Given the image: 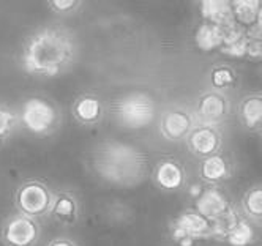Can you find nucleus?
<instances>
[{
	"instance_id": "1",
	"label": "nucleus",
	"mask_w": 262,
	"mask_h": 246,
	"mask_svg": "<svg viewBox=\"0 0 262 246\" xmlns=\"http://www.w3.org/2000/svg\"><path fill=\"white\" fill-rule=\"evenodd\" d=\"M76 33L63 26H45L27 36L21 52V66L27 74L54 78L71 68L78 59Z\"/></svg>"
},
{
	"instance_id": "2",
	"label": "nucleus",
	"mask_w": 262,
	"mask_h": 246,
	"mask_svg": "<svg viewBox=\"0 0 262 246\" xmlns=\"http://www.w3.org/2000/svg\"><path fill=\"white\" fill-rule=\"evenodd\" d=\"M90 166L103 182L131 188L145 180L148 160L139 147L111 139L93 147Z\"/></svg>"
},
{
	"instance_id": "3",
	"label": "nucleus",
	"mask_w": 262,
	"mask_h": 246,
	"mask_svg": "<svg viewBox=\"0 0 262 246\" xmlns=\"http://www.w3.org/2000/svg\"><path fill=\"white\" fill-rule=\"evenodd\" d=\"M19 123L35 136H51L62 125V110L43 97H30L23 103Z\"/></svg>"
},
{
	"instance_id": "4",
	"label": "nucleus",
	"mask_w": 262,
	"mask_h": 246,
	"mask_svg": "<svg viewBox=\"0 0 262 246\" xmlns=\"http://www.w3.org/2000/svg\"><path fill=\"white\" fill-rule=\"evenodd\" d=\"M157 117L155 100L148 93L131 92L123 95L114 104V119L126 129H142Z\"/></svg>"
},
{
	"instance_id": "5",
	"label": "nucleus",
	"mask_w": 262,
	"mask_h": 246,
	"mask_svg": "<svg viewBox=\"0 0 262 246\" xmlns=\"http://www.w3.org/2000/svg\"><path fill=\"white\" fill-rule=\"evenodd\" d=\"M54 191L41 180L29 178L16 188L14 205L17 213L26 215L33 219L48 216L52 205Z\"/></svg>"
},
{
	"instance_id": "6",
	"label": "nucleus",
	"mask_w": 262,
	"mask_h": 246,
	"mask_svg": "<svg viewBox=\"0 0 262 246\" xmlns=\"http://www.w3.org/2000/svg\"><path fill=\"white\" fill-rule=\"evenodd\" d=\"M40 235V221L21 213L8 216L0 229V240L4 246H36Z\"/></svg>"
},
{
	"instance_id": "7",
	"label": "nucleus",
	"mask_w": 262,
	"mask_h": 246,
	"mask_svg": "<svg viewBox=\"0 0 262 246\" xmlns=\"http://www.w3.org/2000/svg\"><path fill=\"white\" fill-rule=\"evenodd\" d=\"M229 116V100L223 92L207 90L198 98L194 119L198 123L220 126Z\"/></svg>"
},
{
	"instance_id": "8",
	"label": "nucleus",
	"mask_w": 262,
	"mask_h": 246,
	"mask_svg": "<svg viewBox=\"0 0 262 246\" xmlns=\"http://www.w3.org/2000/svg\"><path fill=\"white\" fill-rule=\"evenodd\" d=\"M185 144L193 156L204 160L215 153H220L223 147V136L220 128L196 122L193 129L188 132V136L185 138Z\"/></svg>"
},
{
	"instance_id": "9",
	"label": "nucleus",
	"mask_w": 262,
	"mask_h": 246,
	"mask_svg": "<svg viewBox=\"0 0 262 246\" xmlns=\"http://www.w3.org/2000/svg\"><path fill=\"white\" fill-rule=\"evenodd\" d=\"M169 232L172 240L177 243L179 240H209L210 238V222L202 218L193 208H186L180 212L169 226Z\"/></svg>"
},
{
	"instance_id": "10",
	"label": "nucleus",
	"mask_w": 262,
	"mask_h": 246,
	"mask_svg": "<svg viewBox=\"0 0 262 246\" xmlns=\"http://www.w3.org/2000/svg\"><path fill=\"white\" fill-rule=\"evenodd\" d=\"M196 125L194 114H191L188 109L185 107H169L161 114L160 119V135L171 142H179L185 141L188 136V132L193 129Z\"/></svg>"
},
{
	"instance_id": "11",
	"label": "nucleus",
	"mask_w": 262,
	"mask_h": 246,
	"mask_svg": "<svg viewBox=\"0 0 262 246\" xmlns=\"http://www.w3.org/2000/svg\"><path fill=\"white\" fill-rule=\"evenodd\" d=\"M231 205L232 202L229 196L224 193L218 185H207L204 189H201V193L196 196L193 210L210 222L216 216L226 212Z\"/></svg>"
},
{
	"instance_id": "12",
	"label": "nucleus",
	"mask_w": 262,
	"mask_h": 246,
	"mask_svg": "<svg viewBox=\"0 0 262 246\" xmlns=\"http://www.w3.org/2000/svg\"><path fill=\"white\" fill-rule=\"evenodd\" d=\"M48 216L60 226H74L81 216V204L73 191L60 189L55 191Z\"/></svg>"
},
{
	"instance_id": "13",
	"label": "nucleus",
	"mask_w": 262,
	"mask_h": 246,
	"mask_svg": "<svg viewBox=\"0 0 262 246\" xmlns=\"http://www.w3.org/2000/svg\"><path fill=\"white\" fill-rule=\"evenodd\" d=\"M154 182L164 191H180L186 185V170L174 158L161 160L154 170Z\"/></svg>"
},
{
	"instance_id": "14",
	"label": "nucleus",
	"mask_w": 262,
	"mask_h": 246,
	"mask_svg": "<svg viewBox=\"0 0 262 246\" xmlns=\"http://www.w3.org/2000/svg\"><path fill=\"white\" fill-rule=\"evenodd\" d=\"M71 114L78 123L84 126H95L104 117V106L93 93H82L73 101Z\"/></svg>"
},
{
	"instance_id": "15",
	"label": "nucleus",
	"mask_w": 262,
	"mask_h": 246,
	"mask_svg": "<svg viewBox=\"0 0 262 246\" xmlns=\"http://www.w3.org/2000/svg\"><path fill=\"white\" fill-rule=\"evenodd\" d=\"M199 177L207 185H218L223 182H228L232 177V166L226 156L221 153H215L201 160L199 164Z\"/></svg>"
},
{
	"instance_id": "16",
	"label": "nucleus",
	"mask_w": 262,
	"mask_h": 246,
	"mask_svg": "<svg viewBox=\"0 0 262 246\" xmlns=\"http://www.w3.org/2000/svg\"><path fill=\"white\" fill-rule=\"evenodd\" d=\"M238 119L251 132H259L262 126V97L259 92L245 95L238 103Z\"/></svg>"
},
{
	"instance_id": "17",
	"label": "nucleus",
	"mask_w": 262,
	"mask_h": 246,
	"mask_svg": "<svg viewBox=\"0 0 262 246\" xmlns=\"http://www.w3.org/2000/svg\"><path fill=\"white\" fill-rule=\"evenodd\" d=\"M234 21L243 29L262 23V5L259 0H234L231 2Z\"/></svg>"
},
{
	"instance_id": "18",
	"label": "nucleus",
	"mask_w": 262,
	"mask_h": 246,
	"mask_svg": "<svg viewBox=\"0 0 262 246\" xmlns=\"http://www.w3.org/2000/svg\"><path fill=\"white\" fill-rule=\"evenodd\" d=\"M202 21H207L212 24H216L220 27H226L234 21L231 2H224V0H207V2L199 4Z\"/></svg>"
},
{
	"instance_id": "19",
	"label": "nucleus",
	"mask_w": 262,
	"mask_h": 246,
	"mask_svg": "<svg viewBox=\"0 0 262 246\" xmlns=\"http://www.w3.org/2000/svg\"><path fill=\"white\" fill-rule=\"evenodd\" d=\"M194 43L196 48L204 52L220 49V46L223 44V27L202 21L194 32Z\"/></svg>"
},
{
	"instance_id": "20",
	"label": "nucleus",
	"mask_w": 262,
	"mask_h": 246,
	"mask_svg": "<svg viewBox=\"0 0 262 246\" xmlns=\"http://www.w3.org/2000/svg\"><path fill=\"white\" fill-rule=\"evenodd\" d=\"M240 215L248 219L259 222L262 218V189L260 185L250 186L240 199Z\"/></svg>"
},
{
	"instance_id": "21",
	"label": "nucleus",
	"mask_w": 262,
	"mask_h": 246,
	"mask_svg": "<svg viewBox=\"0 0 262 246\" xmlns=\"http://www.w3.org/2000/svg\"><path fill=\"white\" fill-rule=\"evenodd\" d=\"M243 216L240 215L238 208L231 205L224 213L216 216L213 221H210V238L213 240H223L229 235V232L237 226V222Z\"/></svg>"
},
{
	"instance_id": "22",
	"label": "nucleus",
	"mask_w": 262,
	"mask_h": 246,
	"mask_svg": "<svg viewBox=\"0 0 262 246\" xmlns=\"http://www.w3.org/2000/svg\"><path fill=\"white\" fill-rule=\"evenodd\" d=\"M257 235H256V231L251 224V221L242 218L237 226L234 229L229 232V235L224 238L229 246H250L256 241Z\"/></svg>"
},
{
	"instance_id": "23",
	"label": "nucleus",
	"mask_w": 262,
	"mask_h": 246,
	"mask_svg": "<svg viewBox=\"0 0 262 246\" xmlns=\"http://www.w3.org/2000/svg\"><path fill=\"white\" fill-rule=\"evenodd\" d=\"M210 82H212L213 90L223 92V90L231 88L237 84V73L232 66H229L226 63L216 65L212 68Z\"/></svg>"
},
{
	"instance_id": "24",
	"label": "nucleus",
	"mask_w": 262,
	"mask_h": 246,
	"mask_svg": "<svg viewBox=\"0 0 262 246\" xmlns=\"http://www.w3.org/2000/svg\"><path fill=\"white\" fill-rule=\"evenodd\" d=\"M17 123H19V119H17L16 114L7 106L0 104V142H4L13 136V132L17 128Z\"/></svg>"
},
{
	"instance_id": "25",
	"label": "nucleus",
	"mask_w": 262,
	"mask_h": 246,
	"mask_svg": "<svg viewBox=\"0 0 262 246\" xmlns=\"http://www.w3.org/2000/svg\"><path fill=\"white\" fill-rule=\"evenodd\" d=\"M81 7H82V2H79V0H54V2L48 4V8L52 13H57V14L76 13Z\"/></svg>"
},
{
	"instance_id": "26",
	"label": "nucleus",
	"mask_w": 262,
	"mask_h": 246,
	"mask_svg": "<svg viewBox=\"0 0 262 246\" xmlns=\"http://www.w3.org/2000/svg\"><path fill=\"white\" fill-rule=\"evenodd\" d=\"M251 60H259L262 57V38H248L247 36V55Z\"/></svg>"
},
{
	"instance_id": "27",
	"label": "nucleus",
	"mask_w": 262,
	"mask_h": 246,
	"mask_svg": "<svg viewBox=\"0 0 262 246\" xmlns=\"http://www.w3.org/2000/svg\"><path fill=\"white\" fill-rule=\"evenodd\" d=\"M46 246H79V244L70 237H55Z\"/></svg>"
}]
</instances>
